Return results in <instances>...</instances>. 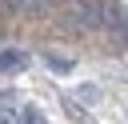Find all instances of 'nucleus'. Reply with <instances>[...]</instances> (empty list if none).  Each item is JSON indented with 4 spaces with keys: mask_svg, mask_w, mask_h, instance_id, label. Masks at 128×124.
Instances as JSON below:
<instances>
[{
    "mask_svg": "<svg viewBox=\"0 0 128 124\" xmlns=\"http://www.w3.org/2000/svg\"><path fill=\"white\" fill-rule=\"evenodd\" d=\"M76 96H80L84 104H100V88H96V84H80V88H76Z\"/></svg>",
    "mask_w": 128,
    "mask_h": 124,
    "instance_id": "obj_6",
    "label": "nucleus"
},
{
    "mask_svg": "<svg viewBox=\"0 0 128 124\" xmlns=\"http://www.w3.org/2000/svg\"><path fill=\"white\" fill-rule=\"evenodd\" d=\"M24 64H28L24 48H4L0 52V72H24Z\"/></svg>",
    "mask_w": 128,
    "mask_h": 124,
    "instance_id": "obj_2",
    "label": "nucleus"
},
{
    "mask_svg": "<svg viewBox=\"0 0 128 124\" xmlns=\"http://www.w3.org/2000/svg\"><path fill=\"white\" fill-rule=\"evenodd\" d=\"M44 60H48V68H52V72H60V76H64V72H72V60H68L64 52H44Z\"/></svg>",
    "mask_w": 128,
    "mask_h": 124,
    "instance_id": "obj_3",
    "label": "nucleus"
},
{
    "mask_svg": "<svg viewBox=\"0 0 128 124\" xmlns=\"http://www.w3.org/2000/svg\"><path fill=\"white\" fill-rule=\"evenodd\" d=\"M52 8H56V0H24V12H32V16H44Z\"/></svg>",
    "mask_w": 128,
    "mask_h": 124,
    "instance_id": "obj_5",
    "label": "nucleus"
},
{
    "mask_svg": "<svg viewBox=\"0 0 128 124\" xmlns=\"http://www.w3.org/2000/svg\"><path fill=\"white\" fill-rule=\"evenodd\" d=\"M16 124H48V120H44V112H40V108H32V104H24V108L16 112Z\"/></svg>",
    "mask_w": 128,
    "mask_h": 124,
    "instance_id": "obj_4",
    "label": "nucleus"
},
{
    "mask_svg": "<svg viewBox=\"0 0 128 124\" xmlns=\"http://www.w3.org/2000/svg\"><path fill=\"white\" fill-rule=\"evenodd\" d=\"M64 24L68 28H100L104 24V4L100 0H68L64 4Z\"/></svg>",
    "mask_w": 128,
    "mask_h": 124,
    "instance_id": "obj_1",
    "label": "nucleus"
}]
</instances>
